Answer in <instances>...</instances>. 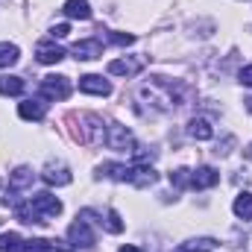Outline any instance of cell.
Listing matches in <instances>:
<instances>
[{"instance_id": "cell-1", "label": "cell", "mask_w": 252, "mask_h": 252, "mask_svg": "<svg viewBox=\"0 0 252 252\" xmlns=\"http://www.w3.org/2000/svg\"><path fill=\"white\" fill-rule=\"evenodd\" d=\"M100 176H109V179H115V182H129V185H135V188H150V185L158 179L156 170L147 167V164H115V161H106V164L100 167Z\"/></svg>"}, {"instance_id": "cell-2", "label": "cell", "mask_w": 252, "mask_h": 252, "mask_svg": "<svg viewBox=\"0 0 252 252\" xmlns=\"http://www.w3.org/2000/svg\"><path fill=\"white\" fill-rule=\"evenodd\" d=\"M106 144L112 150H118V153H135V138L121 124H109V129H106Z\"/></svg>"}, {"instance_id": "cell-3", "label": "cell", "mask_w": 252, "mask_h": 252, "mask_svg": "<svg viewBox=\"0 0 252 252\" xmlns=\"http://www.w3.org/2000/svg\"><path fill=\"white\" fill-rule=\"evenodd\" d=\"M67 94H70L67 76H44L41 79V97L44 100H67Z\"/></svg>"}, {"instance_id": "cell-4", "label": "cell", "mask_w": 252, "mask_h": 252, "mask_svg": "<svg viewBox=\"0 0 252 252\" xmlns=\"http://www.w3.org/2000/svg\"><path fill=\"white\" fill-rule=\"evenodd\" d=\"M30 205L38 211L41 220H44V217H56V214H62V202H59L53 193H47V190H44V193H35V196L30 199Z\"/></svg>"}, {"instance_id": "cell-5", "label": "cell", "mask_w": 252, "mask_h": 252, "mask_svg": "<svg viewBox=\"0 0 252 252\" xmlns=\"http://www.w3.org/2000/svg\"><path fill=\"white\" fill-rule=\"evenodd\" d=\"M67 238L73 247H82V250H91L94 247V232L88 226V220H76L70 229H67Z\"/></svg>"}, {"instance_id": "cell-6", "label": "cell", "mask_w": 252, "mask_h": 252, "mask_svg": "<svg viewBox=\"0 0 252 252\" xmlns=\"http://www.w3.org/2000/svg\"><path fill=\"white\" fill-rule=\"evenodd\" d=\"M79 91L97 94V97H109L112 94V85H109V79H103L97 73H85V76H79Z\"/></svg>"}, {"instance_id": "cell-7", "label": "cell", "mask_w": 252, "mask_h": 252, "mask_svg": "<svg viewBox=\"0 0 252 252\" xmlns=\"http://www.w3.org/2000/svg\"><path fill=\"white\" fill-rule=\"evenodd\" d=\"M18 115H21L24 121H44V115H47L44 97H38V100H24V103L18 106Z\"/></svg>"}, {"instance_id": "cell-8", "label": "cell", "mask_w": 252, "mask_h": 252, "mask_svg": "<svg viewBox=\"0 0 252 252\" xmlns=\"http://www.w3.org/2000/svg\"><path fill=\"white\" fill-rule=\"evenodd\" d=\"M73 56L76 59H100L103 56V44H100V38H85V41H76L73 44Z\"/></svg>"}, {"instance_id": "cell-9", "label": "cell", "mask_w": 252, "mask_h": 252, "mask_svg": "<svg viewBox=\"0 0 252 252\" xmlns=\"http://www.w3.org/2000/svg\"><path fill=\"white\" fill-rule=\"evenodd\" d=\"M35 56H38L41 64H59L64 59V50L59 44H53V41H41V44L35 47Z\"/></svg>"}, {"instance_id": "cell-10", "label": "cell", "mask_w": 252, "mask_h": 252, "mask_svg": "<svg viewBox=\"0 0 252 252\" xmlns=\"http://www.w3.org/2000/svg\"><path fill=\"white\" fill-rule=\"evenodd\" d=\"M217 182H220V173H217L214 167H199V170L190 173V188H196V190L211 188V185H217Z\"/></svg>"}, {"instance_id": "cell-11", "label": "cell", "mask_w": 252, "mask_h": 252, "mask_svg": "<svg viewBox=\"0 0 252 252\" xmlns=\"http://www.w3.org/2000/svg\"><path fill=\"white\" fill-rule=\"evenodd\" d=\"M24 252H73L70 247H64L59 241H44V238H35V241H27Z\"/></svg>"}, {"instance_id": "cell-12", "label": "cell", "mask_w": 252, "mask_h": 252, "mask_svg": "<svg viewBox=\"0 0 252 252\" xmlns=\"http://www.w3.org/2000/svg\"><path fill=\"white\" fill-rule=\"evenodd\" d=\"M62 12L67 18H79V21H88L91 18V6H88V0H64Z\"/></svg>"}, {"instance_id": "cell-13", "label": "cell", "mask_w": 252, "mask_h": 252, "mask_svg": "<svg viewBox=\"0 0 252 252\" xmlns=\"http://www.w3.org/2000/svg\"><path fill=\"white\" fill-rule=\"evenodd\" d=\"M138 70H141L138 59H115V62H109V73H115V76H135Z\"/></svg>"}, {"instance_id": "cell-14", "label": "cell", "mask_w": 252, "mask_h": 252, "mask_svg": "<svg viewBox=\"0 0 252 252\" xmlns=\"http://www.w3.org/2000/svg\"><path fill=\"white\" fill-rule=\"evenodd\" d=\"M41 179L47 182V185H70V173H67V167H53V164H47L44 167V173H41Z\"/></svg>"}, {"instance_id": "cell-15", "label": "cell", "mask_w": 252, "mask_h": 252, "mask_svg": "<svg viewBox=\"0 0 252 252\" xmlns=\"http://www.w3.org/2000/svg\"><path fill=\"white\" fill-rule=\"evenodd\" d=\"M32 170L30 167H18L15 173H9V190H24V188H30L32 185Z\"/></svg>"}, {"instance_id": "cell-16", "label": "cell", "mask_w": 252, "mask_h": 252, "mask_svg": "<svg viewBox=\"0 0 252 252\" xmlns=\"http://www.w3.org/2000/svg\"><path fill=\"white\" fill-rule=\"evenodd\" d=\"M0 94L3 97H21L24 94V79L21 76H0Z\"/></svg>"}, {"instance_id": "cell-17", "label": "cell", "mask_w": 252, "mask_h": 252, "mask_svg": "<svg viewBox=\"0 0 252 252\" xmlns=\"http://www.w3.org/2000/svg\"><path fill=\"white\" fill-rule=\"evenodd\" d=\"M188 132L196 141H211V138H214V129H211V124H208L205 118H193L190 126H188Z\"/></svg>"}, {"instance_id": "cell-18", "label": "cell", "mask_w": 252, "mask_h": 252, "mask_svg": "<svg viewBox=\"0 0 252 252\" xmlns=\"http://www.w3.org/2000/svg\"><path fill=\"white\" fill-rule=\"evenodd\" d=\"M0 252H24V238L18 232H3L0 235Z\"/></svg>"}, {"instance_id": "cell-19", "label": "cell", "mask_w": 252, "mask_h": 252, "mask_svg": "<svg viewBox=\"0 0 252 252\" xmlns=\"http://www.w3.org/2000/svg\"><path fill=\"white\" fill-rule=\"evenodd\" d=\"M18 59H21V50H18V44L0 41V67H12Z\"/></svg>"}, {"instance_id": "cell-20", "label": "cell", "mask_w": 252, "mask_h": 252, "mask_svg": "<svg viewBox=\"0 0 252 252\" xmlns=\"http://www.w3.org/2000/svg\"><path fill=\"white\" fill-rule=\"evenodd\" d=\"M214 247H217L214 238H193V241H188V244H182L179 250L182 252H211Z\"/></svg>"}, {"instance_id": "cell-21", "label": "cell", "mask_w": 252, "mask_h": 252, "mask_svg": "<svg viewBox=\"0 0 252 252\" xmlns=\"http://www.w3.org/2000/svg\"><path fill=\"white\" fill-rule=\"evenodd\" d=\"M235 214L238 217H244V220H250L252 217V193L250 190H244V193H238V199H235Z\"/></svg>"}, {"instance_id": "cell-22", "label": "cell", "mask_w": 252, "mask_h": 252, "mask_svg": "<svg viewBox=\"0 0 252 252\" xmlns=\"http://www.w3.org/2000/svg\"><path fill=\"white\" fill-rule=\"evenodd\" d=\"M106 217H109V223H106V226H109V232H115V235H121V232H124V220H121V214H118V211L112 208V211H109Z\"/></svg>"}, {"instance_id": "cell-23", "label": "cell", "mask_w": 252, "mask_h": 252, "mask_svg": "<svg viewBox=\"0 0 252 252\" xmlns=\"http://www.w3.org/2000/svg\"><path fill=\"white\" fill-rule=\"evenodd\" d=\"M170 185H176V188H185V185H190L188 170H173V173H170Z\"/></svg>"}, {"instance_id": "cell-24", "label": "cell", "mask_w": 252, "mask_h": 252, "mask_svg": "<svg viewBox=\"0 0 252 252\" xmlns=\"http://www.w3.org/2000/svg\"><path fill=\"white\" fill-rule=\"evenodd\" d=\"M109 41H115V44H132L135 35H129V32H109Z\"/></svg>"}, {"instance_id": "cell-25", "label": "cell", "mask_w": 252, "mask_h": 252, "mask_svg": "<svg viewBox=\"0 0 252 252\" xmlns=\"http://www.w3.org/2000/svg\"><path fill=\"white\" fill-rule=\"evenodd\" d=\"M67 32H70V24H56V27L50 30V35H53V38H64Z\"/></svg>"}, {"instance_id": "cell-26", "label": "cell", "mask_w": 252, "mask_h": 252, "mask_svg": "<svg viewBox=\"0 0 252 252\" xmlns=\"http://www.w3.org/2000/svg\"><path fill=\"white\" fill-rule=\"evenodd\" d=\"M241 82H244V85H250V88H252V64H247V67H241Z\"/></svg>"}, {"instance_id": "cell-27", "label": "cell", "mask_w": 252, "mask_h": 252, "mask_svg": "<svg viewBox=\"0 0 252 252\" xmlns=\"http://www.w3.org/2000/svg\"><path fill=\"white\" fill-rule=\"evenodd\" d=\"M121 252H144V250H138V247H124Z\"/></svg>"}, {"instance_id": "cell-28", "label": "cell", "mask_w": 252, "mask_h": 252, "mask_svg": "<svg viewBox=\"0 0 252 252\" xmlns=\"http://www.w3.org/2000/svg\"><path fill=\"white\" fill-rule=\"evenodd\" d=\"M247 109H250V112H252V100H247Z\"/></svg>"}, {"instance_id": "cell-29", "label": "cell", "mask_w": 252, "mask_h": 252, "mask_svg": "<svg viewBox=\"0 0 252 252\" xmlns=\"http://www.w3.org/2000/svg\"><path fill=\"white\" fill-rule=\"evenodd\" d=\"M250 153H252V147H250Z\"/></svg>"}]
</instances>
